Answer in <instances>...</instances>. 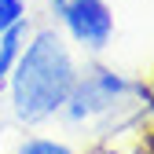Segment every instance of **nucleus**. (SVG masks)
<instances>
[{
	"instance_id": "nucleus-1",
	"label": "nucleus",
	"mask_w": 154,
	"mask_h": 154,
	"mask_svg": "<svg viewBox=\"0 0 154 154\" xmlns=\"http://www.w3.org/2000/svg\"><path fill=\"white\" fill-rule=\"evenodd\" d=\"M77 63L66 48V41L55 29L33 33L22 55H18L15 70L8 73L11 85V106L26 125L48 121L51 114H59L77 85Z\"/></svg>"
},
{
	"instance_id": "nucleus-2",
	"label": "nucleus",
	"mask_w": 154,
	"mask_h": 154,
	"mask_svg": "<svg viewBox=\"0 0 154 154\" xmlns=\"http://www.w3.org/2000/svg\"><path fill=\"white\" fill-rule=\"evenodd\" d=\"M55 15L63 18L66 33L73 37L81 48H92L99 51L110 44L114 37V15L103 0H51Z\"/></svg>"
},
{
	"instance_id": "nucleus-3",
	"label": "nucleus",
	"mask_w": 154,
	"mask_h": 154,
	"mask_svg": "<svg viewBox=\"0 0 154 154\" xmlns=\"http://www.w3.org/2000/svg\"><path fill=\"white\" fill-rule=\"evenodd\" d=\"M121 92H128V85L121 81V77H114L110 70H95V73L85 77V81L77 77V85H73V92H70V99H66L63 110L70 114V121H88V118H95V114L110 110Z\"/></svg>"
},
{
	"instance_id": "nucleus-4",
	"label": "nucleus",
	"mask_w": 154,
	"mask_h": 154,
	"mask_svg": "<svg viewBox=\"0 0 154 154\" xmlns=\"http://www.w3.org/2000/svg\"><path fill=\"white\" fill-rule=\"evenodd\" d=\"M26 41H29L26 18H22V22H15V26H8V29H0V85H4L8 73L15 70L18 55H22V48H26Z\"/></svg>"
},
{
	"instance_id": "nucleus-5",
	"label": "nucleus",
	"mask_w": 154,
	"mask_h": 154,
	"mask_svg": "<svg viewBox=\"0 0 154 154\" xmlns=\"http://www.w3.org/2000/svg\"><path fill=\"white\" fill-rule=\"evenodd\" d=\"M15 154H73L66 143H55V140H26Z\"/></svg>"
},
{
	"instance_id": "nucleus-6",
	"label": "nucleus",
	"mask_w": 154,
	"mask_h": 154,
	"mask_svg": "<svg viewBox=\"0 0 154 154\" xmlns=\"http://www.w3.org/2000/svg\"><path fill=\"white\" fill-rule=\"evenodd\" d=\"M22 18H26V4L22 0H0V29L22 22Z\"/></svg>"
}]
</instances>
